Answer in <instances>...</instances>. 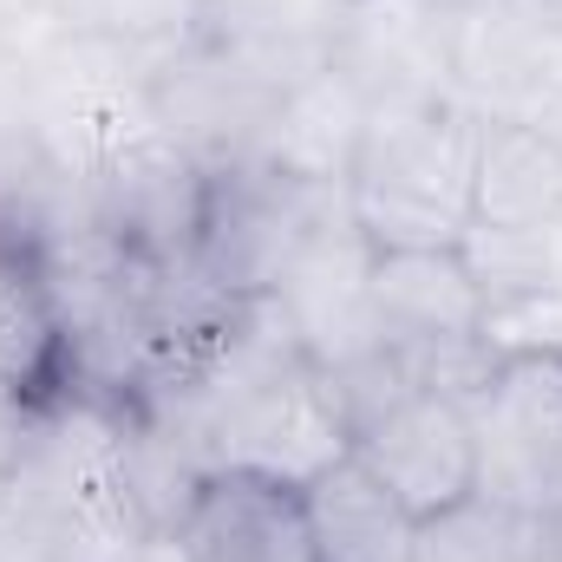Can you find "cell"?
Here are the masks:
<instances>
[{"label": "cell", "instance_id": "obj_1", "mask_svg": "<svg viewBox=\"0 0 562 562\" xmlns=\"http://www.w3.org/2000/svg\"><path fill=\"white\" fill-rule=\"evenodd\" d=\"M484 112L464 99L373 105L360 164L347 177V216L373 249H458L471 229V170Z\"/></svg>", "mask_w": 562, "mask_h": 562}, {"label": "cell", "instance_id": "obj_2", "mask_svg": "<svg viewBox=\"0 0 562 562\" xmlns=\"http://www.w3.org/2000/svg\"><path fill=\"white\" fill-rule=\"evenodd\" d=\"M203 210H210V164L170 138L144 99L86 170L92 236L138 269H190Z\"/></svg>", "mask_w": 562, "mask_h": 562}, {"label": "cell", "instance_id": "obj_3", "mask_svg": "<svg viewBox=\"0 0 562 562\" xmlns=\"http://www.w3.org/2000/svg\"><path fill=\"white\" fill-rule=\"evenodd\" d=\"M340 210H347V190L294 183V177H281L276 164H262V157L216 164L210 170V210H203V236H196L190 276L203 281V288H216L223 301L276 294L288 262Z\"/></svg>", "mask_w": 562, "mask_h": 562}, {"label": "cell", "instance_id": "obj_4", "mask_svg": "<svg viewBox=\"0 0 562 562\" xmlns=\"http://www.w3.org/2000/svg\"><path fill=\"white\" fill-rule=\"evenodd\" d=\"M464 413L477 431V491L491 504L517 517L562 504V340L497 347Z\"/></svg>", "mask_w": 562, "mask_h": 562}, {"label": "cell", "instance_id": "obj_5", "mask_svg": "<svg viewBox=\"0 0 562 562\" xmlns=\"http://www.w3.org/2000/svg\"><path fill=\"white\" fill-rule=\"evenodd\" d=\"M367 281H373V243L353 229L347 210L334 223H321L314 243L276 281V307H281V321H288V334L301 340V353L327 380H340V373H353V367H367V360L386 353Z\"/></svg>", "mask_w": 562, "mask_h": 562}, {"label": "cell", "instance_id": "obj_6", "mask_svg": "<svg viewBox=\"0 0 562 562\" xmlns=\"http://www.w3.org/2000/svg\"><path fill=\"white\" fill-rule=\"evenodd\" d=\"M144 99H150V119L183 150H196L210 170L256 157V144H262V132H269V119H276V105H281V92H269L256 72H243L236 59L210 53L190 33L177 46L150 53Z\"/></svg>", "mask_w": 562, "mask_h": 562}, {"label": "cell", "instance_id": "obj_7", "mask_svg": "<svg viewBox=\"0 0 562 562\" xmlns=\"http://www.w3.org/2000/svg\"><path fill=\"white\" fill-rule=\"evenodd\" d=\"M353 458L413 510V517H438L464 497H477V431L464 400L438 393V386H413L400 393L386 413L353 431Z\"/></svg>", "mask_w": 562, "mask_h": 562}, {"label": "cell", "instance_id": "obj_8", "mask_svg": "<svg viewBox=\"0 0 562 562\" xmlns=\"http://www.w3.org/2000/svg\"><path fill=\"white\" fill-rule=\"evenodd\" d=\"M170 550L183 562H314L301 484L243 464L203 471L170 530Z\"/></svg>", "mask_w": 562, "mask_h": 562}, {"label": "cell", "instance_id": "obj_9", "mask_svg": "<svg viewBox=\"0 0 562 562\" xmlns=\"http://www.w3.org/2000/svg\"><path fill=\"white\" fill-rule=\"evenodd\" d=\"M347 7L353 0H196L190 40L256 72L269 92H288L334 66Z\"/></svg>", "mask_w": 562, "mask_h": 562}, {"label": "cell", "instance_id": "obj_10", "mask_svg": "<svg viewBox=\"0 0 562 562\" xmlns=\"http://www.w3.org/2000/svg\"><path fill=\"white\" fill-rule=\"evenodd\" d=\"M334 66L373 105H431L451 92V20L425 0H353Z\"/></svg>", "mask_w": 562, "mask_h": 562}, {"label": "cell", "instance_id": "obj_11", "mask_svg": "<svg viewBox=\"0 0 562 562\" xmlns=\"http://www.w3.org/2000/svg\"><path fill=\"white\" fill-rule=\"evenodd\" d=\"M367 125H373V99L340 66H327V72H314V79L281 92L256 157L276 164L281 177H294V183L347 190V177L360 164V144H367Z\"/></svg>", "mask_w": 562, "mask_h": 562}, {"label": "cell", "instance_id": "obj_12", "mask_svg": "<svg viewBox=\"0 0 562 562\" xmlns=\"http://www.w3.org/2000/svg\"><path fill=\"white\" fill-rule=\"evenodd\" d=\"M314 562H419V517L347 451L301 484Z\"/></svg>", "mask_w": 562, "mask_h": 562}, {"label": "cell", "instance_id": "obj_13", "mask_svg": "<svg viewBox=\"0 0 562 562\" xmlns=\"http://www.w3.org/2000/svg\"><path fill=\"white\" fill-rule=\"evenodd\" d=\"M471 223L484 229H557L562 138L530 119H484L471 170Z\"/></svg>", "mask_w": 562, "mask_h": 562}, {"label": "cell", "instance_id": "obj_14", "mask_svg": "<svg viewBox=\"0 0 562 562\" xmlns=\"http://www.w3.org/2000/svg\"><path fill=\"white\" fill-rule=\"evenodd\" d=\"M458 256L477 281L491 321L543 307L557 294V229H484V223H471Z\"/></svg>", "mask_w": 562, "mask_h": 562}, {"label": "cell", "instance_id": "obj_15", "mask_svg": "<svg viewBox=\"0 0 562 562\" xmlns=\"http://www.w3.org/2000/svg\"><path fill=\"white\" fill-rule=\"evenodd\" d=\"M524 537H530V517L477 491L419 524V562H524Z\"/></svg>", "mask_w": 562, "mask_h": 562}, {"label": "cell", "instance_id": "obj_16", "mask_svg": "<svg viewBox=\"0 0 562 562\" xmlns=\"http://www.w3.org/2000/svg\"><path fill=\"white\" fill-rule=\"evenodd\" d=\"M0 562H112L86 537H72L59 517L26 504L20 491H0Z\"/></svg>", "mask_w": 562, "mask_h": 562}, {"label": "cell", "instance_id": "obj_17", "mask_svg": "<svg viewBox=\"0 0 562 562\" xmlns=\"http://www.w3.org/2000/svg\"><path fill=\"white\" fill-rule=\"evenodd\" d=\"M53 406H59L53 393H40L13 367H0V484L26 464V451H33V438H40V425H46Z\"/></svg>", "mask_w": 562, "mask_h": 562}, {"label": "cell", "instance_id": "obj_18", "mask_svg": "<svg viewBox=\"0 0 562 562\" xmlns=\"http://www.w3.org/2000/svg\"><path fill=\"white\" fill-rule=\"evenodd\" d=\"M524 562H562V504L530 517V537H524Z\"/></svg>", "mask_w": 562, "mask_h": 562}, {"label": "cell", "instance_id": "obj_19", "mask_svg": "<svg viewBox=\"0 0 562 562\" xmlns=\"http://www.w3.org/2000/svg\"><path fill=\"white\" fill-rule=\"evenodd\" d=\"M438 7L445 20H471V13H497V7H537V0H425Z\"/></svg>", "mask_w": 562, "mask_h": 562}, {"label": "cell", "instance_id": "obj_20", "mask_svg": "<svg viewBox=\"0 0 562 562\" xmlns=\"http://www.w3.org/2000/svg\"><path fill=\"white\" fill-rule=\"evenodd\" d=\"M537 7H543V13H550V20L562 26V0H537Z\"/></svg>", "mask_w": 562, "mask_h": 562}, {"label": "cell", "instance_id": "obj_21", "mask_svg": "<svg viewBox=\"0 0 562 562\" xmlns=\"http://www.w3.org/2000/svg\"><path fill=\"white\" fill-rule=\"evenodd\" d=\"M557 294H562V223H557Z\"/></svg>", "mask_w": 562, "mask_h": 562}, {"label": "cell", "instance_id": "obj_22", "mask_svg": "<svg viewBox=\"0 0 562 562\" xmlns=\"http://www.w3.org/2000/svg\"><path fill=\"white\" fill-rule=\"evenodd\" d=\"M0 491H7V484H0Z\"/></svg>", "mask_w": 562, "mask_h": 562}]
</instances>
